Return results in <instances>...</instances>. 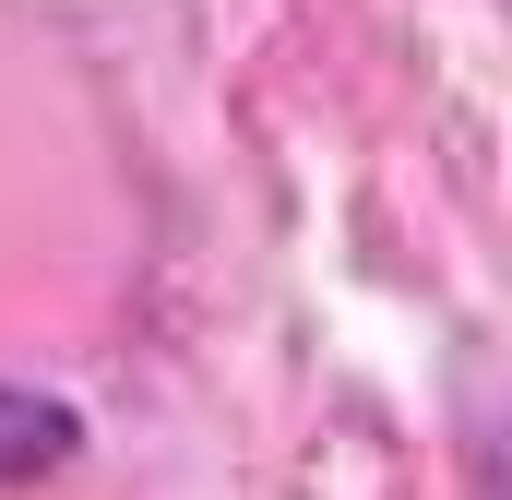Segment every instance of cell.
Wrapping results in <instances>:
<instances>
[{
	"mask_svg": "<svg viewBox=\"0 0 512 500\" xmlns=\"http://www.w3.org/2000/svg\"><path fill=\"white\" fill-rule=\"evenodd\" d=\"M84 453V405L36 393V381H0V489H36Z\"/></svg>",
	"mask_w": 512,
	"mask_h": 500,
	"instance_id": "obj_1",
	"label": "cell"
}]
</instances>
